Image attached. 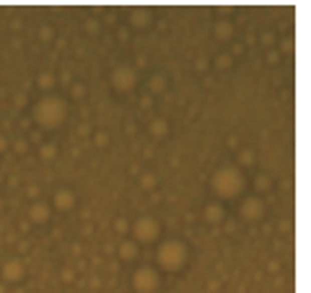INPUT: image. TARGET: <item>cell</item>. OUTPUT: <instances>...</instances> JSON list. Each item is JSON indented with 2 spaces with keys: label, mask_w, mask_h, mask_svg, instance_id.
I'll list each match as a JSON object with an SVG mask.
<instances>
[{
  "label": "cell",
  "mask_w": 311,
  "mask_h": 293,
  "mask_svg": "<svg viewBox=\"0 0 311 293\" xmlns=\"http://www.w3.org/2000/svg\"><path fill=\"white\" fill-rule=\"evenodd\" d=\"M0 293H8V285L6 283H0Z\"/></svg>",
  "instance_id": "cell-48"
},
{
  "label": "cell",
  "mask_w": 311,
  "mask_h": 293,
  "mask_svg": "<svg viewBox=\"0 0 311 293\" xmlns=\"http://www.w3.org/2000/svg\"><path fill=\"white\" fill-rule=\"evenodd\" d=\"M109 143H112V135H109L106 130H93V148H109Z\"/></svg>",
  "instance_id": "cell-24"
},
{
  "label": "cell",
  "mask_w": 311,
  "mask_h": 293,
  "mask_svg": "<svg viewBox=\"0 0 311 293\" xmlns=\"http://www.w3.org/2000/svg\"><path fill=\"white\" fill-rule=\"evenodd\" d=\"M114 234H130V221L127 218H117L114 221Z\"/></svg>",
  "instance_id": "cell-32"
},
{
  "label": "cell",
  "mask_w": 311,
  "mask_h": 293,
  "mask_svg": "<svg viewBox=\"0 0 311 293\" xmlns=\"http://www.w3.org/2000/svg\"><path fill=\"white\" fill-rule=\"evenodd\" d=\"M37 156H39L42 161H52V159H57V145L50 143V140H44L42 145H37Z\"/></svg>",
  "instance_id": "cell-21"
},
{
  "label": "cell",
  "mask_w": 311,
  "mask_h": 293,
  "mask_svg": "<svg viewBox=\"0 0 311 293\" xmlns=\"http://www.w3.org/2000/svg\"><path fill=\"white\" fill-rule=\"evenodd\" d=\"M117 37H119V42H127L130 39V29L127 26H117Z\"/></svg>",
  "instance_id": "cell-39"
},
{
  "label": "cell",
  "mask_w": 311,
  "mask_h": 293,
  "mask_svg": "<svg viewBox=\"0 0 311 293\" xmlns=\"http://www.w3.org/2000/svg\"><path fill=\"white\" fill-rule=\"evenodd\" d=\"M137 81L140 78H137L135 65H117L112 73H109V86H112V91L119 96H130L137 88Z\"/></svg>",
  "instance_id": "cell-5"
},
{
  "label": "cell",
  "mask_w": 311,
  "mask_h": 293,
  "mask_svg": "<svg viewBox=\"0 0 311 293\" xmlns=\"http://www.w3.org/2000/svg\"><path fill=\"white\" fill-rule=\"evenodd\" d=\"M202 221L208 226H221L226 221V205L218 203V200H210V203L202 208Z\"/></svg>",
  "instance_id": "cell-12"
},
{
  "label": "cell",
  "mask_w": 311,
  "mask_h": 293,
  "mask_svg": "<svg viewBox=\"0 0 311 293\" xmlns=\"http://www.w3.org/2000/svg\"><path fill=\"white\" fill-rule=\"evenodd\" d=\"M83 34H86V37H99V34H101V21L88 16V19L83 21Z\"/></svg>",
  "instance_id": "cell-25"
},
{
  "label": "cell",
  "mask_w": 311,
  "mask_h": 293,
  "mask_svg": "<svg viewBox=\"0 0 311 293\" xmlns=\"http://www.w3.org/2000/svg\"><path fill=\"white\" fill-rule=\"evenodd\" d=\"M99 21H101V26L106 24V26H114V29H117V13H114V11H106L104 19H99Z\"/></svg>",
  "instance_id": "cell-34"
},
{
  "label": "cell",
  "mask_w": 311,
  "mask_h": 293,
  "mask_svg": "<svg viewBox=\"0 0 311 293\" xmlns=\"http://www.w3.org/2000/svg\"><path fill=\"white\" fill-rule=\"evenodd\" d=\"M156 21V13L150 6H135L127 11V29L130 32H145Z\"/></svg>",
  "instance_id": "cell-8"
},
{
  "label": "cell",
  "mask_w": 311,
  "mask_h": 293,
  "mask_svg": "<svg viewBox=\"0 0 311 293\" xmlns=\"http://www.w3.org/2000/svg\"><path fill=\"white\" fill-rule=\"evenodd\" d=\"M213 68H215V70H221V73L231 70V68H233V57H231L228 52H218V55L213 57Z\"/></svg>",
  "instance_id": "cell-22"
},
{
  "label": "cell",
  "mask_w": 311,
  "mask_h": 293,
  "mask_svg": "<svg viewBox=\"0 0 311 293\" xmlns=\"http://www.w3.org/2000/svg\"><path fill=\"white\" fill-rule=\"evenodd\" d=\"M19 125H21V130H29V127H31V119H21Z\"/></svg>",
  "instance_id": "cell-46"
},
{
  "label": "cell",
  "mask_w": 311,
  "mask_h": 293,
  "mask_svg": "<svg viewBox=\"0 0 311 293\" xmlns=\"http://www.w3.org/2000/svg\"><path fill=\"white\" fill-rule=\"evenodd\" d=\"M161 234H164V226H161V221L156 218V215H137V218L130 223V239L140 246V244H145V246H150V244H159L161 241Z\"/></svg>",
  "instance_id": "cell-4"
},
{
  "label": "cell",
  "mask_w": 311,
  "mask_h": 293,
  "mask_svg": "<svg viewBox=\"0 0 311 293\" xmlns=\"http://www.w3.org/2000/svg\"><path fill=\"white\" fill-rule=\"evenodd\" d=\"M50 218H52V205L44 203V200H37V203H31L29 210H26V223L44 226V223H50Z\"/></svg>",
  "instance_id": "cell-10"
},
{
  "label": "cell",
  "mask_w": 311,
  "mask_h": 293,
  "mask_svg": "<svg viewBox=\"0 0 311 293\" xmlns=\"http://www.w3.org/2000/svg\"><path fill=\"white\" fill-rule=\"evenodd\" d=\"M252 184H254V190L259 192V197H262L264 192H270V190H272V177H270L267 172H257L254 179H252Z\"/></svg>",
  "instance_id": "cell-19"
},
{
  "label": "cell",
  "mask_w": 311,
  "mask_h": 293,
  "mask_svg": "<svg viewBox=\"0 0 311 293\" xmlns=\"http://www.w3.org/2000/svg\"><path fill=\"white\" fill-rule=\"evenodd\" d=\"M86 94H88L86 83H81V81L68 83V99H70V101H83V99H86Z\"/></svg>",
  "instance_id": "cell-20"
},
{
  "label": "cell",
  "mask_w": 311,
  "mask_h": 293,
  "mask_svg": "<svg viewBox=\"0 0 311 293\" xmlns=\"http://www.w3.org/2000/svg\"><path fill=\"white\" fill-rule=\"evenodd\" d=\"M0 182H3V174H0Z\"/></svg>",
  "instance_id": "cell-50"
},
{
  "label": "cell",
  "mask_w": 311,
  "mask_h": 293,
  "mask_svg": "<svg viewBox=\"0 0 311 293\" xmlns=\"http://www.w3.org/2000/svg\"><path fill=\"white\" fill-rule=\"evenodd\" d=\"M130 285L135 293H156L161 288V272L153 265H140L130 275Z\"/></svg>",
  "instance_id": "cell-6"
},
{
  "label": "cell",
  "mask_w": 311,
  "mask_h": 293,
  "mask_svg": "<svg viewBox=\"0 0 311 293\" xmlns=\"http://www.w3.org/2000/svg\"><path fill=\"white\" fill-rule=\"evenodd\" d=\"M50 205H52V210H57V213H70V210L78 205V197H75V192H73L70 187H60V190H55Z\"/></svg>",
  "instance_id": "cell-11"
},
{
  "label": "cell",
  "mask_w": 311,
  "mask_h": 293,
  "mask_svg": "<svg viewBox=\"0 0 311 293\" xmlns=\"http://www.w3.org/2000/svg\"><path fill=\"white\" fill-rule=\"evenodd\" d=\"M117 257H119L122 262H135V259L140 257V246H137L132 239H124V241H119V246H117Z\"/></svg>",
  "instance_id": "cell-14"
},
{
  "label": "cell",
  "mask_w": 311,
  "mask_h": 293,
  "mask_svg": "<svg viewBox=\"0 0 311 293\" xmlns=\"http://www.w3.org/2000/svg\"><path fill=\"white\" fill-rule=\"evenodd\" d=\"M68 114H70V101L60 94H44L31 106V122H34L37 130H42V132L60 130L68 122Z\"/></svg>",
  "instance_id": "cell-1"
},
{
  "label": "cell",
  "mask_w": 311,
  "mask_h": 293,
  "mask_svg": "<svg viewBox=\"0 0 311 293\" xmlns=\"http://www.w3.org/2000/svg\"><path fill=\"white\" fill-rule=\"evenodd\" d=\"M156 270L164 272H182L190 262V246L182 239H164L156 244Z\"/></svg>",
  "instance_id": "cell-3"
},
{
  "label": "cell",
  "mask_w": 311,
  "mask_h": 293,
  "mask_svg": "<svg viewBox=\"0 0 311 293\" xmlns=\"http://www.w3.org/2000/svg\"><path fill=\"white\" fill-rule=\"evenodd\" d=\"M39 195H42L39 184H29V187H26V197L31 200V203H37V200H39Z\"/></svg>",
  "instance_id": "cell-33"
},
{
  "label": "cell",
  "mask_w": 311,
  "mask_h": 293,
  "mask_svg": "<svg viewBox=\"0 0 311 293\" xmlns=\"http://www.w3.org/2000/svg\"><path fill=\"white\" fill-rule=\"evenodd\" d=\"M233 34H236V26H233L228 19H218V21L213 24V37H215L218 42H231Z\"/></svg>",
  "instance_id": "cell-13"
},
{
  "label": "cell",
  "mask_w": 311,
  "mask_h": 293,
  "mask_svg": "<svg viewBox=\"0 0 311 293\" xmlns=\"http://www.w3.org/2000/svg\"><path fill=\"white\" fill-rule=\"evenodd\" d=\"M156 184H159V177L153 172H140V187H143V192H156Z\"/></svg>",
  "instance_id": "cell-23"
},
{
  "label": "cell",
  "mask_w": 311,
  "mask_h": 293,
  "mask_svg": "<svg viewBox=\"0 0 311 293\" xmlns=\"http://www.w3.org/2000/svg\"><path fill=\"white\" fill-rule=\"evenodd\" d=\"M254 161H257V153L252 148H241V151H236V164H233V166H239L244 172V169H252Z\"/></svg>",
  "instance_id": "cell-18"
},
{
  "label": "cell",
  "mask_w": 311,
  "mask_h": 293,
  "mask_svg": "<svg viewBox=\"0 0 311 293\" xmlns=\"http://www.w3.org/2000/svg\"><path fill=\"white\" fill-rule=\"evenodd\" d=\"M259 42L264 44V47H267V50H275V44H277V37L272 34V32H264L262 37H259Z\"/></svg>",
  "instance_id": "cell-30"
},
{
  "label": "cell",
  "mask_w": 311,
  "mask_h": 293,
  "mask_svg": "<svg viewBox=\"0 0 311 293\" xmlns=\"http://www.w3.org/2000/svg\"><path fill=\"white\" fill-rule=\"evenodd\" d=\"M148 132H150V137H156V140H164V137L169 135V119L153 117V119L148 122Z\"/></svg>",
  "instance_id": "cell-16"
},
{
  "label": "cell",
  "mask_w": 311,
  "mask_h": 293,
  "mask_svg": "<svg viewBox=\"0 0 311 293\" xmlns=\"http://www.w3.org/2000/svg\"><path fill=\"white\" fill-rule=\"evenodd\" d=\"M39 39H42V42H52V39H55V26L42 24V26H39Z\"/></svg>",
  "instance_id": "cell-28"
},
{
  "label": "cell",
  "mask_w": 311,
  "mask_h": 293,
  "mask_svg": "<svg viewBox=\"0 0 311 293\" xmlns=\"http://www.w3.org/2000/svg\"><path fill=\"white\" fill-rule=\"evenodd\" d=\"M150 104H153V96H143V99H140V106H145V109H148Z\"/></svg>",
  "instance_id": "cell-44"
},
{
  "label": "cell",
  "mask_w": 311,
  "mask_h": 293,
  "mask_svg": "<svg viewBox=\"0 0 311 293\" xmlns=\"http://www.w3.org/2000/svg\"><path fill=\"white\" fill-rule=\"evenodd\" d=\"M130 174H132V177H135V174H140V166H137V164H132V166H130Z\"/></svg>",
  "instance_id": "cell-47"
},
{
  "label": "cell",
  "mask_w": 311,
  "mask_h": 293,
  "mask_svg": "<svg viewBox=\"0 0 311 293\" xmlns=\"http://www.w3.org/2000/svg\"><path fill=\"white\" fill-rule=\"evenodd\" d=\"M166 88H169V81H166L164 73H153L148 78V96H159V94H164Z\"/></svg>",
  "instance_id": "cell-17"
},
{
  "label": "cell",
  "mask_w": 311,
  "mask_h": 293,
  "mask_svg": "<svg viewBox=\"0 0 311 293\" xmlns=\"http://www.w3.org/2000/svg\"><path fill=\"white\" fill-rule=\"evenodd\" d=\"M26 140H29V145H31V143H34V145H42V143H44V132H42V130H29V137H26Z\"/></svg>",
  "instance_id": "cell-31"
},
{
  "label": "cell",
  "mask_w": 311,
  "mask_h": 293,
  "mask_svg": "<svg viewBox=\"0 0 311 293\" xmlns=\"http://www.w3.org/2000/svg\"><path fill=\"white\" fill-rule=\"evenodd\" d=\"M37 88L42 91V94H55V88H57V75L55 70H42L37 75Z\"/></svg>",
  "instance_id": "cell-15"
},
{
  "label": "cell",
  "mask_w": 311,
  "mask_h": 293,
  "mask_svg": "<svg viewBox=\"0 0 311 293\" xmlns=\"http://www.w3.org/2000/svg\"><path fill=\"white\" fill-rule=\"evenodd\" d=\"M60 280H62V283H73V280H75V270H73V267H65V270L60 272Z\"/></svg>",
  "instance_id": "cell-35"
},
{
  "label": "cell",
  "mask_w": 311,
  "mask_h": 293,
  "mask_svg": "<svg viewBox=\"0 0 311 293\" xmlns=\"http://www.w3.org/2000/svg\"><path fill=\"white\" fill-rule=\"evenodd\" d=\"M78 132H81V135H91V127L86 125V122H83V125L81 127H78Z\"/></svg>",
  "instance_id": "cell-45"
},
{
  "label": "cell",
  "mask_w": 311,
  "mask_h": 293,
  "mask_svg": "<svg viewBox=\"0 0 311 293\" xmlns=\"http://www.w3.org/2000/svg\"><path fill=\"white\" fill-rule=\"evenodd\" d=\"M0 275H3V283H6V285L21 283V280H24V275H26V265H24V259H19V257L6 259V262H3V267H0Z\"/></svg>",
  "instance_id": "cell-9"
},
{
  "label": "cell",
  "mask_w": 311,
  "mask_h": 293,
  "mask_svg": "<svg viewBox=\"0 0 311 293\" xmlns=\"http://www.w3.org/2000/svg\"><path fill=\"white\" fill-rule=\"evenodd\" d=\"M8 151H11V140L6 135H0V153H8Z\"/></svg>",
  "instance_id": "cell-42"
},
{
  "label": "cell",
  "mask_w": 311,
  "mask_h": 293,
  "mask_svg": "<svg viewBox=\"0 0 311 293\" xmlns=\"http://www.w3.org/2000/svg\"><path fill=\"white\" fill-rule=\"evenodd\" d=\"M210 192L215 195L218 203H231V200H239L246 192V174L239 166L226 164L218 166L213 177H210Z\"/></svg>",
  "instance_id": "cell-2"
},
{
  "label": "cell",
  "mask_w": 311,
  "mask_h": 293,
  "mask_svg": "<svg viewBox=\"0 0 311 293\" xmlns=\"http://www.w3.org/2000/svg\"><path fill=\"white\" fill-rule=\"evenodd\" d=\"M267 213V203L259 195H244L239 203V218L244 223H259Z\"/></svg>",
  "instance_id": "cell-7"
},
{
  "label": "cell",
  "mask_w": 311,
  "mask_h": 293,
  "mask_svg": "<svg viewBox=\"0 0 311 293\" xmlns=\"http://www.w3.org/2000/svg\"><path fill=\"white\" fill-rule=\"evenodd\" d=\"M231 57H241L244 55V44L241 42H236V44H233V47H231V52H228Z\"/></svg>",
  "instance_id": "cell-40"
},
{
  "label": "cell",
  "mask_w": 311,
  "mask_h": 293,
  "mask_svg": "<svg viewBox=\"0 0 311 293\" xmlns=\"http://www.w3.org/2000/svg\"><path fill=\"white\" fill-rule=\"evenodd\" d=\"M29 140H26V137H19V140H13L11 143V151L16 153V156H26V153H29Z\"/></svg>",
  "instance_id": "cell-26"
},
{
  "label": "cell",
  "mask_w": 311,
  "mask_h": 293,
  "mask_svg": "<svg viewBox=\"0 0 311 293\" xmlns=\"http://www.w3.org/2000/svg\"><path fill=\"white\" fill-rule=\"evenodd\" d=\"M267 63H270V65H277V63H280V52H277V50H270V52H267Z\"/></svg>",
  "instance_id": "cell-41"
},
{
  "label": "cell",
  "mask_w": 311,
  "mask_h": 293,
  "mask_svg": "<svg viewBox=\"0 0 311 293\" xmlns=\"http://www.w3.org/2000/svg\"><path fill=\"white\" fill-rule=\"evenodd\" d=\"M208 65H210V63H208V57H197V60H195V70H197V73H205Z\"/></svg>",
  "instance_id": "cell-37"
},
{
  "label": "cell",
  "mask_w": 311,
  "mask_h": 293,
  "mask_svg": "<svg viewBox=\"0 0 311 293\" xmlns=\"http://www.w3.org/2000/svg\"><path fill=\"white\" fill-rule=\"evenodd\" d=\"M104 13H106V6H101V3L91 6V19H99V16H104Z\"/></svg>",
  "instance_id": "cell-38"
},
{
  "label": "cell",
  "mask_w": 311,
  "mask_h": 293,
  "mask_svg": "<svg viewBox=\"0 0 311 293\" xmlns=\"http://www.w3.org/2000/svg\"><path fill=\"white\" fill-rule=\"evenodd\" d=\"M233 11H236V6H233V3H218V6H215V13H218L221 19H228Z\"/></svg>",
  "instance_id": "cell-29"
},
{
  "label": "cell",
  "mask_w": 311,
  "mask_h": 293,
  "mask_svg": "<svg viewBox=\"0 0 311 293\" xmlns=\"http://www.w3.org/2000/svg\"><path fill=\"white\" fill-rule=\"evenodd\" d=\"M3 205H6V203H3V197H0V210H3Z\"/></svg>",
  "instance_id": "cell-49"
},
{
  "label": "cell",
  "mask_w": 311,
  "mask_h": 293,
  "mask_svg": "<svg viewBox=\"0 0 311 293\" xmlns=\"http://www.w3.org/2000/svg\"><path fill=\"white\" fill-rule=\"evenodd\" d=\"M11 29H13V32H21V29H24V21H21V19H13V21H11Z\"/></svg>",
  "instance_id": "cell-43"
},
{
  "label": "cell",
  "mask_w": 311,
  "mask_h": 293,
  "mask_svg": "<svg viewBox=\"0 0 311 293\" xmlns=\"http://www.w3.org/2000/svg\"><path fill=\"white\" fill-rule=\"evenodd\" d=\"M275 50H277V52H288V55H290V52H293V39H290V37L283 39V42H280V47H275Z\"/></svg>",
  "instance_id": "cell-36"
},
{
  "label": "cell",
  "mask_w": 311,
  "mask_h": 293,
  "mask_svg": "<svg viewBox=\"0 0 311 293\" xmlns=\"http://www.w3.org/2000/svg\"><path fill=\"white\" fill-rule=\"evenodd\" d=\"M13 106H16L19 112L29 109V106H31V101H29V96H26V91H19V94L13 96Z\"/></svg>",
  "instance_id": "cell-27"
}]
</instances>
